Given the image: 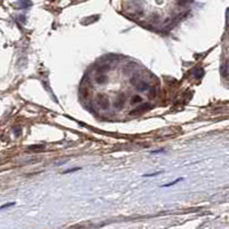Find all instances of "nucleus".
<instances>
[{
    "instance_id": "nucleus-1",
    "label": "nucleus",
    "mask_w": 229,
    "mask_h": 229,
    "mask_svg": "<svg viewBox=\"0 0 229 229\" xmlns=\"http://www.w3.org/2000/svg\"><path fill=\"white\" fill-rule=\"evenodd\" d=\"M18 5H20L21 8H28V7H30L32 4L30 0H20V1H18Z\"/></svg>"
},
{
    "instance_id": "nucleus-2",
    "label": "nucleus",
    "mask_w": 229,
    "mask_h": 229,
    "mask_svg": "<svg viewBox=\"0 0 229 229\" xmlns=\"http://www.w3.org/2000/svg\"><path fill=\"white\" fill-rule=\"evenodd\" d=\"M181 180H182V179H177L175 181H173V182L168 183V184H165V186H161V187H164V188H165V187H171V186H173V184H175V183H177V182H180Z\"/></svg>"
},
{
    "instance_id": "nucleus-3",
    "label": "nucleus",
    "mask_w": 229,
    "mask_h": 229,
    "mask_svg": "<svg viewBox=\"0 0 229 229\" xmlns=\"http://www.w3.org/2000/svg\"><path fill=\"white\" fill-rule=\"evenodd\" d=\"M161 172H157V173H154V174H144L143 177H146V178H148V177H155V175H157V174H159Z\"/></svg>"
},
{
    "instance_id": "nucleus-4",
    "label": "nucleus",
    "mask_w": 229,
    "mask_h": 229,
    "mask_svg": "<svg viewBox=\"0 0 229 229\" xmlns=\"http://www.w3.org/2000/svg\"><path fill=\"white\" fill-rule=\"evenodd\" d=\"M12 205H14V203H9V204H6V205H2V206H0V210H1V208L8 207V206H12Z\"/></svg>"
}]
</instances>
